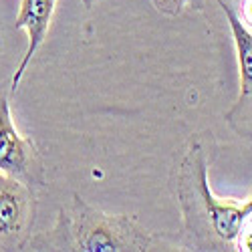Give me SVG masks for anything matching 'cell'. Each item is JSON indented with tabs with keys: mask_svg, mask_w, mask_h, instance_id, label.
Masks as SVG:
<instances>
[{
	"mask_svg": "<svg viewBox=\"0 0 252 252\" xmlns=\"http://www.w3.org/2000/svg\"><path fill=\"white\" fill-rule=\"evenodd\" d=\"M178 196L186 228L202 246L232 250L244 220L252 214V198L234 202L214 196L208 184V154L196 141L180 165Z\"/></svg>",
	"mask_w": 252,
	"mask_h": 252,
	"instance_id": "obj_1",
	"label": "cell"
},
{
	"mask_svg": "<svg viewBox=\"0 0 252 252\" xmlns=\"http://www.w3.org/2000/svg\"><path fill=\"white\" fill-rule=\"evenodd\" d=\"M75 250L83 252H117L148 250L150 236L127 216H109L89 208L77 198L73 218Z\"/></svg>",
	"mask_w": 252,
	"mask_h": 252,
	"instance_id": "obj_2",
	"label": "cell"
},
{
	"mask_svg": "<svg viewBox=\"0 0 252 252\" xmlns=\"http://www.w3.org/2000/svg\"><path fill=\"white\" fill-rule=\"evenodd\" d=\"M31 216V188L16 178L0 174V248H14L23 242Z\"/></svg>",
	"mask_w": 252,
	"mask_h": 252,
	"instance_id": "obj_3",
	"label": "cell"
},
{
	"mask_svg": "<svg viewBox=\"0 0 252 252\" xmlns=\"http://www.w3.org/2000/svg\"><path fill=\"white\" fill-rule=\"evenodd\" d=\"M34 161L32 143L20 135L12 121L6 95H0V174L31 186L34 182Z\"/></svg>",
	"mask_w": 252,
	"mask_h": 252,
	"instance_id": "obj_4",
	"label": "cell"
},
{
	"mask_svg": "<svg viewBox=\"0 0 252 252\" xmlns=\"http://www.w3.org/2000/svg\"><path fill=\"white\" fill-rule=\"evenodd\" d=\"M55 6H57V0H20V10L16 16V29L27 31L29 47H27V53H25L23 61H20V65L16 67V73L12 77V83H10L12 91L18 89L32 57L47 40L51 20L55 14Z\"/></svg>",
	"mask_w": 252,
	"mask_h": 252,
	"instance_id": "obj_5",
	"label": "cell"
},
{
	"mask_svg": "<svg viewBox=\"0 0 252 252\" xmlns=\"http://www.w3.org/2000/svg\"><path fill=\"white\" fill-rule=\"evenodd\" d=\"M222 6L230 31H232L234 47H236V57H238V69H240V101L252 97V31L242 23V20L234 14V10L226 6L222 0H218Z\"/></svg>",
	"mask_w": 252,
	"mask_h": 252,
	"instance_id": "obj_6",
	"label": "cell"
},
{
	"mask_svg": "<svg viewBox=\"0 0 252 252\" xmlns=\"http://www.w3.org/2000/svg\"><path fill=\"white\" fill-rule=\"evenodd\" d=\"M236 250H242V252H252V214L244 220L240 232L236 236V244H234Z\"/></svg>",
	"mask_w": 252,
	"mask_h": 252,
	"instance_id": "obj_7",
	"label": "cell"
},
{
	"mask_svg": "<svg viewBox=\"0 0 252 252\" xmlns=\"http://www.w3.org/2000/svg\"><path fill=\"white\" fill-rule=\"evenodd\" d=\"M242 23L252 29V0H244L242 4Z\"/></svg>",
	"mask_w": 252,
	"mask_h": 252,
	"instance_id": "obj_8",
	"label": "cell"
},
{
	"mask_svg": "<svg viewBox=\"0 0 252 252\" xmlns=\"http://www.w3.org/2000/svg\"><path fill=\"white\" fill-rule=\"evenodd\" d=\"M156 2L159 4V6H167V4H182V0H156Z\"/></svg>",
	"mask_w": 252,
	"mask_h": 252,
	"instance_id": "obj_9",
	"label": "cell"
}]
</instances>
